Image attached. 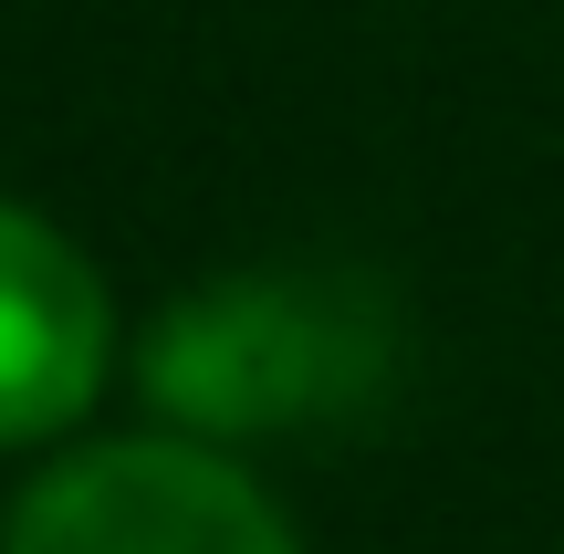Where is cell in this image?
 Listing matches in <instances>:
<instances>
[{
    "instance_id": "6da1fadb",
    "label": "cell",
    "mask_w": 564,
    "mask_h": 554,
    "mask_svg": "<svg viewBox=\"0 0 564 554\" xmlns=\"http://www.w3.org/2000/svg\"><path fill=\"white\" fill-rule=\"evenodd\" d=\"M0 554H303L282 502L199 439H84L0 523Z\"/></svg>"
},
{
    "instance_id": "3957f363",
    "label": "cell",
    "mask_w": 564,
    "mask_h": 554,
    "mask_svg": "<svg viewBox=\"0 0 564 554\" xmlns=\"http://www.w3.org/2000/svg\"><path fill=\"white\" fill-rule=\"evenodd\" d=\"M116 304L42 209L0 199V450L63 439L105 388Z\"/></svg>"
},
{
    "instance_id": "7a4b0ae2",
    "label": "cell",
    "mask_w": 564,
    "mask_h": 554,
    "mask_svg": "<svg viewBox=\"0 0 564 554\" xmlns=\"http://www.w3.org/2000/svg\"><path fill=\"white\" fill-rule=\"evenodd\" d=\"M335 377H345V346L314 314V293L293 283H220L178 304L167 335L147 346V388L188 430H282V419L324 409Z\"/></svg>"
}]
</instances>
